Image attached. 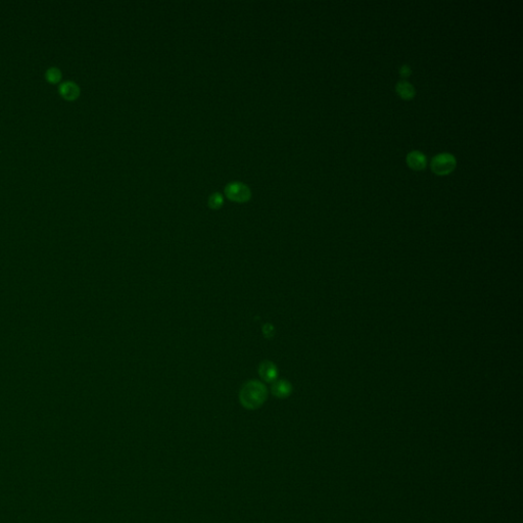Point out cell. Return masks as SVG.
<instances>
[{
    "label": "cell",
    "mask_w": 523,
    "mask_h": 523,
    "mask_svg": "<svg viewBox=\"0 0 523 523\" xmlns=\"http://www.w3.org/2000/svg\"><path fill=\"white\" fill-rule=\"evenodd\" d=\"M267 399V389L259 381L246 382L240 390V402L247 409H257Z\"/></svg>",
    "instance_id": "6da1fadb"
},
{
    "label": "cell",
    "mask_w": 523,
    "mask_h": 523,
    "mask_svg": "<svg viewBox=\"0 0 523 523\" xmlns=\"http://www.w3.org/2000/svg\"><path fill=\"white\" fill-rule=\"evenodd\" d=\"M456 164L457 162L453 155L443 153L435 156L432 159L430 167L434 174L444 176L454 171V169L456 168Z\"/></svg>",
    "instance_id": "7a4b0ae2"
},
{
    "label": "cell",
    "mask_w": 523,
    "mask_h": 523,
    "mask_svg": "<svg viewBox=\"0 0 523 523\" xmlns=\"http://www.w3.org/2000/svg\"><path fill=\"white\" fill-rule=\"evenodd\" d=\"M224 191L226 197L235 203H246L252 197V191L248 186L240 182L229 183Z\"/></svg>",
    "instance_id": "3957f363"
},
{
    "label": "cell",
    "mask_w": 523,
    "mask_h": 523,
    "mask_svg": "<svg viewBox=\"0 0 523 523\" xmlns=\"http://www.w3.org/2000/svg\"><path fill=\"white\" fill-rule=\"evenodd\" d=\"M80 92V87L73 81H67L60 86V94L67 101L77 99Z\"/></svg>",
    "instance_id": "277c9868"
},
{
    "label": "cell",
    "mask_w": 523,
    "mask_h": 523,
    "mask_svg": "<svg viewBox=\"0 0 523 523\" xmlns=\"http://www.w3.org/2000/svg\"><path fill=\"white\" fill-rule=\"evenodd\" d=\"M407 164L413 170L421 171L426 167L427 160L422 153L414 151L407 156Z\"/></svg>",
    "instance_id": "5b68a950"
},
{
    "label": "cell",
    "mask_w": 523,
    "mask_h": 523,
    "mask_svg": "<svg viewBox=\"0 0 523 523\" xmlns=\"http://www.w3.org/2000/svg\"><path fill=\"white\" fill-rule=\"evenodd\" d=\"M395 91L399 94V96L405 101L413 99L416 93L414 86L407 81H400L395 85Z\"/></svg>",
    "instance_id": "8992f818"
},
{
    "label": "cell",
    "mask_w": 523,
    "mask_h": 523,
    "mask_svg": "<svg viewBox=\"0 0 523 523\" xmlns=\"http://www.w3.org/2000/svg\"><path fill=\"white\" fill-rule=\"evenodd\" d=\"M259 371H260L261 377L267 382H272L276 379L277 369H276L275 365L271 362L262 363L259 368Z\"/></svg>",
    "instance_id": "52a82bcc"
},
{
    "label": "cell",
    "mask_w": 523,
    "mask_h": 523,
    "mask_svg": "<svg viewBox=\"0 0 523 523\" xmlns=\"http://www.w3.org/2000/svg\"><path fill=\"white\" fill-rule=\"evenodd\" d=\"M290 391H291L290 384L284 380L275 382L272 387V392L278 397H285L290 393Z\"/></svg>",
    "instance_id": "ba28073f"
},
{
    "label": "cell",
    "mask_w": 523,
    "mask_h": 523,
    "mask_svg": "<svg viewBox=\"0 0 523 523\" xmlns=\"http://www.w3.org/2000/svg\"><path fill=\"white\" fill-rule=\"evenodd\" d=\"M45 77H46V80L53 84H57L61 81L62 79V72L60 69L58 68H49L46 73H45Z\"/></svg>",
    "instance_id": "9c48e42d"
},
{
    "label": "cell",
    "mask_w": 523,
    "mask_h": 523,
    "mask_svg": "<svg viewBox=\"0 0 523 523\" xmlns=\"http://www.w3.org/2000/svg\"><path fill=\"white\" fill-rule=\"evenodd\" d=\"M223 202H224V198L222 196V194L216 192V193H213L210 197H209V206L214 209V210H217L219 208L222 207L223 205Z\"/></svg>",
    "instance_id": "30bf717a"
},
{
    "label": "cell",
    "mask_w": 523,
    "mask_h": 523,
    "mask_svg": "<svg viewBox=\"0 0 523 523\" xmlns=\"http://www.w3.org/2000/svg\"><path fill=\"white\" fill-rule=\"evenodd\" d=\"M400 75L403 77V78H408L412 75V70L409 66L407 65H404L401 69H400Z\"/></svg>",
    "instance_id": "8fae6325"
}]
</instances>
